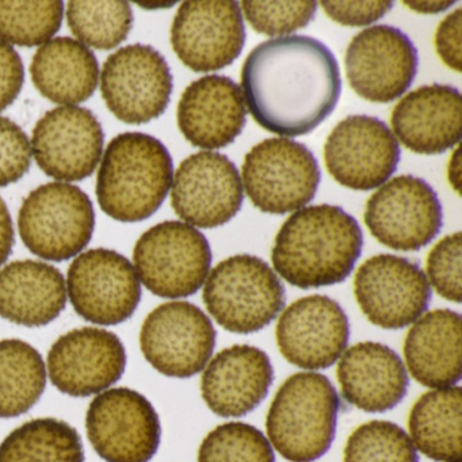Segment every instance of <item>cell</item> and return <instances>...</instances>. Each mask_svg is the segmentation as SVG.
Returning a JSON list of instances; mask_svg holds the SVG:
<instances>
[{"instance_id":"13","label":"cell","mask_w":462,"mask_h":462,"mask_svg":"<svg viewBox=\"0 0 462 462\" xmlns=\"http://www.w3.org/2000/svg\"><path fill=\"white\" fill-rule=\"evenodd\" d=\"M75 312L99 326H117L132 318L142 300V286L131 262L106 248L78 255L67 274Z\"/></svg>"},{"instance_id":"14","label":"cell","mask_w":462,"mask_h":462,"mask_svg":"<svg viewBox=\"0 0 462 462\" xmlns=\"http://www.w3.org/2000/svg\"><path fill=\"white\" fill-rule=\"evenodd\" d=\"M354 294L367 320L383 329L415 323L431 301L429 280L419 264L391 254L372 256L361 264Z\"/></svg>"},{"instance_id":"35","label":"cell","mask_w":462,"mask_h":462,"mask_svg":"<svg viewBox=\"0 0 462 462\" xmlns=\"http://www.w3.org/2000/svg\"><path fill=\"white\" fill-rule=\"evenodd\" d=\"M199 462H275V456L261 430L242 421H229L204 438Z\"/></svg>"},{"instance_id":"19","label":"cell","mask_w":462,"mask_h":462,"mask_svg":"<svg viewBox=\"0 0 462 462\" xmlns=\"http://www.w3.org/2000/svg\"><path fill=\"white\" fill-rule=\"evenodd\" d=\"M105 134L91 110L60 106L40 118L32 134V151L40 169L58 180H83L101 161Z\"/></svg>"},{"instance_id":"20","label":"cell","mask_w":462,"mask_h":462,"mask_svg":"<svg viewBox=\"0 0 462 462\" xmlns=\"http://www.w3.org/2000/svg\"><path fill=\"white\" fill-rule=\"evenodd\" d=\"M350 324L335 300L320 294L289 305L275 328L281 354L289 364L307 370L332 366L345 353Z\"/></svg>"},{"instance_id":"12","label":"cell","mask_w":462,"mask_h":462,"mask_svg":"<svg viewBox=\"0 0 462 462\" xmlns=\"http://www.w3.org/2000/svg\"><path fill=\"white\" fill-rule=\"evenodd\" d=\"M216 335L212 321L197 305L171 301L147 316L140 331V347L162 374L189 378L210 361Z\"/></svg>"},{"instance_id":"31","label":"cell","mask_w":462,"mask_h":462,"mask_svg":"<svg viewBox=\"0 0 462 462\" xmlns=\"http://www.w3.org/2000/svg\"><path fill=\"white\" fill-rule=\"evenodd\" d=\"M0 462H85L74 427L53 418L34 419L0 443Z\"/></svg>"},{"instance_id":"42","label":"cell","mask_w":462,"mask_h":462,"mask_svg":"<svg viewBox=\"0 0 462 462\" xmlns=\"http://www.w3.org/2000/svg\"><path fill=\"white\" fill-rule=\"evenodd\" d=\"M14 247V226L6 202L0 197V267L6 263Z\"/></svg>"},{"instance_id":"7","label":"cell","mask_w":462,"mask_h":462,"mask_svg":"<svg viewBox=\"0 0 462 462\" xmlns=\"http://www.w3.org/2000/svg\"><path fill=\"white\" fill-rule=\"evenodd\" d=\"M134 267L143 285L163 299L193 296L212 264L207 237L189 224L164 221L148 229L134 245Z\"/></svg>"},{"instance_id":"11","label":"cell","mask_w":462,"mask_h":462,"mask_svg":"<svg viewBox=\"0 0 462 462\" xmlns=\"http://www.w3.org/2000/svg\"><path fill=\"white\" fill-rule=\"evenodd\" d=\"M364 218L381 245L396 251H418L442 229V205L426 180L400 175L370 197Z\"/></svg>"},{"instance_id":"36","label":"cell","mask_w":462,"mask_h":462,"mask_svg":"<svg viewBox=\"0 0 462 462\" xmlns=\"http://www.w3.org/2000/svg\"><path fill=\"white\" fill-rule=\"evenodd\" d=\"M245 20L254 31L266 36H283L305 28L315 17L318 4L308 2H251L242 7Z\"/></svg>"},{"instance_id":"16","label":"cell","mask_w":462,"mask_h":462,"mask_svg":"<svg viewBox=\"0 0 462 462\" xmlns=\"http://www.w3.org/2000/svg\"><path fill=\"white\" fill-rule=\"evenodd\" d=\"M400 151L391 129L380 118L348 116L324 145V162L339 185L356 191L374 190L399 166Z\"/></svg>"},{"instance_id":"38","label":"cell","mask_w":462,"mask_h":462,"mask_svg":"<svg viewBox=\"0 0 462 462\" xmlns=\"http://www.w3.org/2000/svg\"><path fill=\"white\" fill-rule=\"evenodd\" d=\"M32 147L20 125L0 117V188L18 182L31 169Z\"/></svg>"},{"instance_id":"32","label":"cell","mask_w":462,"mask_h":462,"mask_svg":"<svg viewBox=\"0 0 462 462\" xmlns=\"http://www.w3.org/2000/svg\"><path fill=\"white\" fill-rule=\"evenodd\" d=\"M67 23L78 40L88 47L110 51L128 39L134 13L124 0H72L67 7Z\"/></svg>"},{"instance_id":"26","label":"cell","mask_w":462,"mask_h":462,"mask_svg":"<svg viewBox=\"0 0 462 462\" xmlns=\"http://www.w3.org/2000/svg\"><path fill=\"white\" fill-rule=\"evenodd\" d=\"M408 372L421 385L443 389L461 380V316L435 310L413 323L404 340Z\"/></svg>"},{"instance_id":"10","label":"cell","mask_w":462,"mask_h":462,"mask_svg":"<svg viewBox=\"0 0 462 462\" xmlns=\"http://www.w3.org/2000/svg\"><path fill=\"white\" fill-rule=\"evenodd\" d=\"M86 429L94 450L106 462H150L161 445L158 412L129 388L99 393L88 407Z\"/></svg>"},{"instance_id":"37","label":"cell","mask_w":462,"mask_h":462,"mask_svg":"<svg viewBox=\"0 0 462 462\" xmlns=\"http://www.w3.org/2000/svg\"><path fill=\"white\" fill-rule=\"evenodd\" d=\"M461 232L443 237L427 256L432 288L448 301L461 302Z\"/></svg>"},{"instance_id":"22","label":"cell","mask_w":462,"mask_h":462,"mask_svg":"<svg viewBox=\"0 0 462 462\" xmlns=\"http://www.w3.org/2000/svg\"><path fill=\"white\" fill-rule=\"evenodd\" d=\"M273 381L274 369L263 350L250 345L232 346L205 366L202 399L216 415L240 418L266 399Z\"/></svg>"},{"instance_id":"15","label":"cell","mask_w":462,"mask_h":462,"mask_svg":"<svg viewBox=\"0 0 462 462\" xmlns=\"http://www.w3.org/2000/svg\"><path fill=\"white\" fill-rule=\"evenodd\" d=\"M418 63V51L410 37L388 25L372 26L356 34L345 56L350 88L373 104H389L407 93Z\"/></svg>"},{"instance_id":"17","label":"cell","mask_w":462,"mask_h":462,"mask_svg":"<svg viewBox=\"0 0 462 462\" xmlns=\"http://www.w3.org/2000/svg\"><path fill=\"white\" fill-rule=\"evenodd\" d=\"M245 44L242 10L235 0L183 2L171 28L178 59L194 72H216L231 66Z\"/></svg>"},{"instance_id":"3","label":"cell","mask_w":462,"mask_h":462,"mask_svg":"<svg viewBox=\"0 0 462 462\" xmlns=\"http://www.w3.org/2000/svg\"><path fill=\"white\" fill-rule=\"evenodd\" d=\"M171 155L150 134H118L105 151L97 180L99 207L121 223L147 220L163 204L172 183Z\"/></svg>"},{"instance_id":"2","label":"cell","mask_w":462,"mask_h":462,"mask_svg":"<svg viewBox=\"0 0 462 462\" xmlns=\"http://www.w3.org/2000/svg\"><path fill=\"white\" fill-rule=\"evenodd\" d=\"M358 221L343 208H302L283 223L275 236L272 261L275 272L300 289L343 282L362 253Z\"/></svg>"},{"instance_id":"1","label":"cell","mask_w":462,"mask_h":462,"mask_svg":"<svg viewBox=\"0 0 462 462\" xmlns=\"http://www.w3.org/2000/svg\"><path fill=\"white\" fill-rule=\"evenodd\" d=\"M242 86L254 120L286 137L315 131L342 93L334 53L308 36L269 40L254 48L243 64Z\"/></svg>"},{"instance_id":"34","label":"cell","mask_w":462,"mask_h":462,"mask_svg":"<svg viewBox=\"0 0 462 462\" xmlns=\"http://www.w3.org/2000/svg\"><path fill=\"white\" fill-rule=\"evenodd\" d=\"M343 462H419L410 435L392 421L356 427L346 443Z\"/></svg>"},{"instance_id":"29","label":"cell","mask_w":462,"mask_h":462,"mask_svg":"<svg viewBox=\"0 0 462 462\" xmlns=\"http://www.w3.org/2000/svg\"><path fill=\"white\" fill-rule=\"evenodd\" d=\"M461 392L459 386L434 389L419 397L411 410V440L434 461L461 459Z\"/></svg>"},{"instance_id":"4","label":"cell","mask_w":462,"mask_h":462,"mask_svg":"<svg viewBox=\"0 0 462 462\" xmlns=\"http://www.w3.org/2000/svg\"><path fill=\"white\" fill-rule=\"evenodd\" d=\"M340 400L320 373L291 375L278 389L266 418L273 448L291 462H310L331 448Z\"/></svg>"},{"instance_id":"21","label":"cell","mask_w":462,"mask_h":462,"mask_svg":"<svg viewBox=\"0 0 462 462\" xmlns=\"http://www.w3.org/2000/svg\"><path fill=\"white\" fill-rule=\"evenodd\" d=\"M126 353L117 335L85 327L59 337L48 354L53 385L74 397L101 393L123 377Z\"/></svg>"},{"instance_id":"9","label":"cell","mask_w":462,"mask_h":462,"mask_svg":"<svg viewBox=\"0 0 462 462\" xmlns=\"http://www.w3.org/2000/svg\"><path fill=\"white\" fill-rule=\"evenodd\" d=\"M101 91L116 118L142 125L166 112L172 93L171 69L155 48L128 45L105 61Z\"/></svg>"},{"instance_id":"41","label":"cell","mask_w":462,"mask_h":462,"mask_svg":"<svg viewBox=\"0 0 462 462\" xmlns=\"http://www.w3.org/2000/svg\"><path fill=\"white\" fill-rule=\"evenodd\" d=\"M461 9H457L438 26L435 48L440 60L456 72H461Z\"/></svg>"},{"instance_id":"28","label":"cell","mask_w":462,"mask_h":462,"mask_svg":"<svg viewBox=\"0 0 462 462\" xmlns=\"http://www.w3.org/2000/svg\"><path fill=\"white\" fill-rule=\"evenodd\" d=\"M31 74L45 98L59 105H79L96 93L99 66L96 55L82 42L58 37L37 51Z\"/></svg>"},{"instance_id":"44","label":"cell","mask_w":462,"mask_h":462,"mask_svg":"<svg viewBox=\"0 0 462 462\" xmlns=\"http://www.w3.org/2000/svg\"><path fill=\"white\" fill-rule=\"evenodd\" d=\"M458 148L454 151L453 158L450 161V166H448V180H450L451 185L456 189V191L459 190V159H458Z\"/></svg>"},{"instance_id":"40","label":"cell","mask_w":462,"mask_h":462,"mask_svg":"<svg viewBox=\"0 0 462 462\" xmlns=\"http://www.w3.org/2000/svg\"><path fill=\"white\" fill-rule=\"evenodd\" d=\"M25 82V67L17 51L0 39V112L14 104Z\"/></svg>"},{"instance_id":"25","label":"cell","mask_w":462,"mask_h":462,"mask_svg":"<svg viewBox=\"0 0 462 462\" xmlns=\"http://www.w3.org/2000/svg\"><path fill=\"white\" fill-rule=\"evenodd\" d=\"M337 372L346 402L365 412L392 410L402 402L410 386L399 354L383 343H356L342 354Z\"/></svg>"},{"instance_id":"43","label":"cell","mask_w":462,"mask_h":462,"mask_svg":"<svg viewBox=\"0 0 462 462\" xmlns=\"http://www.w3.org/2000/svg\"><path fill=\"white\" fill-rule=\"evenodd\" d=\"M408 9L420 14H435V13L445 12L448 7L453 6L454 2H404Z\"/></svg>"},{"instance_id":"24","label":"cell","mask_w":462,"mask_h":462,"mask_svg":"<svg viewBox=\"0 0 462 462\" xmlns=\"http://www.w3.org/2000/svg\"><path fill=\"white\" fill-rule=\"evenodd\" d=\"M394 137L419 155H439L461 140V94L445 85L421 86L392 110Z\"/></svg>"},{"instance_id":"39","label":"cell","mask_w":462,"mask_h":462,"mask_svg":"<svg viewBox=\"0 0 462 462\" xmlns=\"http://www.w3.org/2000/svg\"><path fill=\"white\" fill-rule=\"evenodd\" d=\"M326 14L335 23L350 28H362L388 14L392 2H321Z\"/></svg>"},{"instance_id":"8","label":"cell","mask_w":462,"mask_h":462,"mask_svg":"<svg viewBox=\"0 0 462 462\" xmlns=\"http://www.w3.org/2000/svg\"><path fill=\"white\" fill-rule=\"evenodd\" d=\"M242 177L254 207L270 215H286L315 199L321 172L307 145L273 137L245 155Z\"/></svg>"},{"instance_id":"18","label":"cell","mask_w":462,"mask_h":462,"mask_svg":"<svg viewBox=\"0 0 462 462\" xmlns=\"http://www.w3.org/2000/svg\"><path fill=\"white\" fill-rule=\"evenodd\" d=\"M243 199L239 170L223 153L204 151L189 156L172 180V209L197 228L229 223L242 209Z\"/></svg>"},{"instance_id":"23","label":"cell","mask_w":462,"mask_h":462,"mask_svg":"<svg viewBox=\"0 0 462 462\" xmlns=\"http://www.w3.org/2000/svg\"><path fill=\"white\" fill-rule=\"evenodd\" d=\"M245 123L242 88L223 75H208L191 83L178 104V126L194 147H226L242 134Z\"/></svg>"},{"instance_id":"27","label":"cell","mask_w":462,"mask_h":462,"mask_svg":"<svg viewBox=\"0 0 462 462\" xmlns=\"http://www.w3.org/2000/svg\"><path fill=\"white\" fill-rule=\"evenodd\" d=\"M67 304L66 280L52 264L17 261L0 270V316L25 327H42Z\"/></svg>"},{"instance_id":"30","label":"cell","mask_w":462,"mask_h":462,"mask_svg":"<svg viewBox=\"0 0 462 462\" xmlns=\"http://www.w3.org/2000/svg\"><path fill=\"white\" fill-rule=\"evenodd\" d=\"M45 386L47 369L42 354L23 340H0V418L28 412Z\"/></svg>"},{"instance_id":"6","label":"cell","mask_w":462,"mask_h":462,"mask_svg":"<svg viewBox=\"0 0 462 462\" xmlns=\"http://www.w3.org/2000/svg\"><path fill=\"white\" fill-rule=\"evenodd\" d=\"M94 226L91 199L69 183L40 186L26 197L18 215L23 245L45 261L63 262L82 253Z\"/></svg>"},{"instance_id":"33","label":"cell","mask_w":462,"mask_h":462,"mask_svg":"<svg viewBox=\"0 0 462 462\" xmlns=\"http://www.w3.org/2000/svg\"><path fill=\"white\" fill-rule=\"evenodd\" d=\"M64 5L50 2L0 0V39L20 47L47 44L60 29Z\"/></svg>"},{"instance_id":"5","label":"cell","mask_w":462,"mask_h":462,"mask_svg":"<svg viewBox=\"0 0 462 462\" xmlns=\"http://www.w3.org/2000/svg\"><path fill=\"white\" fill-rule=\"evenodd\" d=\"M205 307L224 329L253 334L269 326L285 307V288L274 270L254 255H235L208 275Z\"/></svg>"},{"instance_id":"45","label":"cell","mask_w":462,"mask_h":462,"mask_svg":"<svg viewBox=\"0 0 462 462\" xmlns=\"http://www.w3.org/2000/svg\"><path fill=\"white\" fill-rule=\"evenodd\" d=\"M451 462H461V459H457V461H451Z\"/></svg>"}]
</instances>
